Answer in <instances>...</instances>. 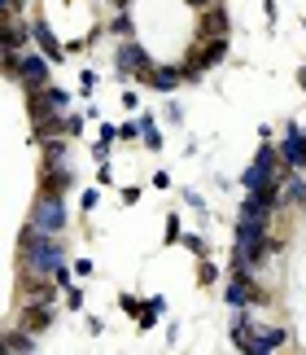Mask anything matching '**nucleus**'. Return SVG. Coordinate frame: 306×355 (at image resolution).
Instances as JSON below:
<instances>
[{"instance_id":"nucleus-10","label":"nucleus","mask_w":306,"mask_h":355,"mask_svg":"<svg viewBox=\"0 0 306 355\" xmlns=\"http://www.w3.org/2000/svg\"><path fill=\"white\" fill-rule=\"evenodd\" d=\"M53 324H57V307L53 303H22V316H18V329H26V334H48Z\"/></svg>"},{"instance_id":"nucleus-14","label":"nucleus","mask_w":306,"mask_h":355,"mask_svg":"<svg viewBox=\"0 0 306 355\" xmlns=\"http://www.w3.org/2000/svg\"><path fill=\"white\" fill-rule=\"evenodd\" d=\"M179 84H184V75H179V62H175V66H158V62H153L145 88H153V92H175Z\"/></svg>"},{"instance_id":"nucleus-4","label":"nucleus","mask_w":306,"mask_h":355,"mask_svg":"<svg viewBox=\"0 0 306 355\" xmlns=\"http://www.w3.org/2000/svg\"><path fill=\"white\" fill-rule=\"evenodd\" d=\"M13 84H22V92H39V88H48L53 84V62L44 58V53H31V49H22L18 53V79Z\"/></svg>"},{"instance_id":"nucleus-6","label":"nucleus","mask_w":306,"mask_h":355,"mask_svg":"<svg viewBox=\"0 0 306 355\" xmlns=\"http://www.w3.org/2000/svg\"><path fill=\"white\" fill-rule=\"evenodd\" d=\"M18 303H57V281L44 272L18 268Z\"/></svg>"},{"instance_id":"nucleus-25","label":"nucleus","mask_w":306,"mask_h":355,"mask_svg":"<svg viewBox=\"0 0 306 355\" xmlns=\"http://www.w3.org/2000/svg\"><path fill=\"white\" fill-rule=\"evenodd\" d=\"M118 141H141V123H118Z\"/></svg>"},{"instance_id":"nucleus-29","label":"nucleus","mask_w":306,"mask_h":355,"mask_svg":"<svg viewBox=\"0 0 306 355\" xmlns=\"http://www.w3.org/2000/svg\"><path fill=\"white\" fill-rule=\"evenodd\" d=\"M118 307H123V311H132V316H141V298H136V294H123V298H118Z\"/></svg>"},{"instance_id":"nucleus-17","label":"nucleus","mask_w":306,"mask_h":355,"mask_svg":"<svg viewBox=\"0 0 306 355\" xmlns=\"http://www.w3.org/2000/svg\"><path fill=\"white\" fill-rule=\"evenodd\" d=\"M5 351L9 355H31V351H39V338L26 334V329H13V334H5Z\"/></svg>"},{"instance_id":"nucleus-24","label":"nucleus","mask_w":306,"mask_h":355,"mask_svg":"<svg viewBox=\"0 0 306 355\" xmlns=\"http://www.w3.org/2000/svg\"><path fill=\"white\" fill-rule=\"evenodd\" d=\"M184 207H188V211H197V215H206V211H210V207H206V198L197 193V189H188V193H184Z\"/></svg>"},{"instance_id":"nucleus-16","label":"nucleus","mask_w":306,"mask_h":355,"mask_svg":"<svg viewBox=\"0 0 306 355\" xmlns=\"http://www.w3.org/2000/svg\"><path fill=\"white\" fill-rule=\"evenodd\" d=\"M136 123H141V145H145V149H153V154H158V149L166 145V136H162V128H158V119H153V114H141Z\"/></svg>"},{"instance_id":"nucleus-33","label":"nucleus","mask_w":306,"mask_h":355,"mask_svg":"<svg viewBox=\"0 0 306 355\" xmlns=\"http://www.w3.org/2000/svg\"><path fill=\"white\" fill-rule=\"evenodd\" d=\"M96 141H109V145H118V128H114V123H101V136H96Z\"/></svg>"},{"instance_id":"nucleus-34","label":"nucleus","mask_w":306,"mask_h":355,"mask_svg":"<svg viewBox=\"0 0 306 355\" xmlns=\"http://www.w3.org/2000/svg\"><path fill=\"white\" fill-rule=\"evenodd\" d=\"M71 268H75V277H83V281H88V277H92V259H75V263H71Z\"/></svg>"},{"instance_id":"nucleus-15","label":"nucleus","mask_w":306,"mask_h":355,"mask_svg":"<svg viewBox=\"0 0 306 355\" xmlns=\"http://www.w3.org/2000/svg\"><path fill=\"white\" fill-rule=\"evenodd\" d=\"M162 316H166V294H153V298H145V303H141V316H136V324H141V329H153Z\"/></svg>"},{"instance_id":"nucleus-18","label":"nucleus","mask_w":306,"mask_h":355,"mask_svg":"<svg viewBox=\"0 0 306 355\" xmlns=\"http://www.w3.org/2000/svg\"><path fill=\"white\" fill-rule=\"evenodd\" d=\"M114 40H136V18H132V9H114V18H109L105 26Z\"/></svg>"},{"instance_id":"nucleus-3","label":"nucleus","mask_w":306,"mask_h":355,"mask_svg":"<svg viewBox=\"0 0 306 355\" xmlns=\"http://www.w3.org/2000/svg\"><path fill=\"white\" fill-rule=\"evenodd\" d=\"M26 224H35L39 233H66V224H71L66 198H57V193H39L35 207H31V220H26Z\"/></svg>"},{"instance_id":"nucleus-30","label":"nucleus","mask_w":306,"mask_h":355,"mask_svg":"<svg viewBox=\"0 0 306 355\" xmlns=\"http://www.w3.org/2000/svg\"><path fill=\"white\" fill-rule=\"evenodd\" d=\"M166 123H175V128L184 123V110H179V101H166Z\"/></svg>"},{"instance_id":"nucleus-35","label":"nucleus","mask_w":306,"mask_h":355,"mask_svg":"<svg viewBox=\"0 0 306 355\" xmlns=\"http://www.w3.org/2000/svg\"><path fill=\"white\" fill-rule=\"evenodd\" d=\"M96 180L109 184V180H114V167H109V162H96Z\"/></svg>"},{"instance_id":"nucleus-40","label":"nucleus","mask_w":306,"mask_h":355,"mask_svg":"<svg viewBox=\"0 0 306 355\" xmlns=\"http://www.w3.org/2000/svg\"><path fill=\"white\" fill-rule=\"evenodd\" d=\"M26 5H31V0H13V9H18V13H22V9H26Z\"/></svg>"},{"instance_id":"nucleus-32","label":"nucleus","mask_w":306,"mask_h":355,"mask_svg":"<svg viewBox=\"0 0 306 355\" xmlns=\"http://www.w3.org/2000/svg\"><path fill=\"white\" fill-rule=\"evenodd\" d=\"M123 105H127V110H141V92H136V88H127V92H123Z\"/></svg>"},{"instance_id":"nucleus-26","label":"nucleus","mask_w":306,"mask_h":355,"mask_svg":"<svg viewBox=\"0 0 306 355\" xmlns=\"http://www.w3.org/2000/svg\"><path fill=\"white\" fill-rule=\"evenodd\" d=\"M66 307H71V311L83 307V290H79V285H66Z\"/></svg>"},{"instance_id":"nucleus-13","label":"nucleus","mask_w":306,"mask_h":355,"mask_svg":"<svg viewBox=\"0 0 306 355\" xmlns=\"http://www.w3.org/2000/svg\"><path fill=\"white\" fill-rule=\"evenodd\" d=\"M71 189H75V171H71V167H39V193L66 198Z\"/></svg>"},{"instance_id":"nucleus-21","label":"nucleus","mask_w":306,"mask_h":355,"mask_svg":"<svg viewBox=\"0 0 306 355\" xmlns=\"http://www.w3.org/2000/svg\"><path fill=\"white\" fill-rule=\"evenodd\" d=\"M179 245H184L188 254H197V259L210 254V245H206V237H201V233H179Z\"/></svg>"},{"instance_id":"nucleus-12","label":"nucleus","mask_w":306,"mask_h":355,"mask_svg":"<svg viewBox=\"0 0 306 355\" xmlns=\"http://www.w3.org/2000/svg\"><path fill=\"white\" fill-rule=\"evenodd\" d=\"M285 329L280 324H262V320H254V343H249V355H271V351H280L285 347Z\"/></svg>"},{"instance_id":"nucleus-38","label":"nucleus","mask_w":306,"mask_h":355,"mask_svg":"<svg viewBox=\"0 0 306 355\" xmlns=\"http://www.w3.org/2000/svg\"><path fill=\"white\" fill-rule=\"evenodd\" d=\"M109 9H132V0H109Z\"/></svg>"},{"instance_id":"nucleus-20","label":"nucleus","mask_w":306,"mask_h":355,"mask_svg":"<svg viewBox=\"0 0 306 355\" xmlns=\"http://www.w3.org/2000/svg\"><path fill=\"white\" fill-rule=\"evenodd\" d=\"M219 277H224V272H219V263H215L210 254H206L201 263H197V285H206V290H215V285H219Z\"/></svg>"},{"instance_id":"nucleus-22","label":"nucleus","mask_w":306,"mask_h":355,"mask_svg":"<svg viewBox=\"0 0 306 355\" xmlns=\"http://www.w3.org/2000/svg\"><path fill=\"white\" fill-rule=\"evenodd\" d=\"M79 132H83V114H75V110H66V114H62V136H66V141H75Z\"/></svg>"},{"instance_id":"nucleus-28","label":"nucleus","mask_w":306,"mask_h":355,"mask_svg":"<svg viewBox=\"0 0 306 355\" xmlns=\"http://www.w3.org/2000/svg\"><path fill=\"white\" fill-rule=\"evenodd\" d=\"M92 88H96V75L92 71H79V92H83V97H92Z\"/></svg>"},{"instance_id":"nucleus-41","label":"nucleus","mask_w":306,"mask_h":355,"mask_svg":"<svg viewBox=\"0 0 306 355\" xmlns=\"http://www.w3.org/2000/svg\"><path fill=\"white\" fill-rule=\"evenodd\" d=\"M0 9H13V0H0Z\"/></svg>"},{"instance_id":"nucleus-36","label":"nucleus","mask_w":306,"mask_h":355,"mask_svg":"<svg viewBox=\"0 0 306 355\" xmlns=\"http://www.w3.org/2000/svg\"><path fill=\"white\" fill-rule=\"evenodd\" d=\"M123 202H127V207H136V202H141V189L127 184V189H123Z\"/></svg>"},{"instance_id":"nucleus-31","label":"nucleus","mask_w":306,"mask_h":355,"mask_svg":"<svg viewBox=\"0 0 306 355\" xmlns=\"http://www.w3.org/2000/svg\"><path fill=\"white\" fill-rule=\"evenodd\" d=\"M109 149H114L109 141H96V145H92V158H96V162H109Z\"/></svg>"},{"instance_id":"nucleus-2","label":"nucleus","mask_w":306,"mask_h":355,"mask_svg":"<svg viewBox=\"0 0 306 355\" xmlns=\"http://www.w3.org/2000/svg\"><path fill=\"white\" fill-rule=\"evenodd\" d=\"M149 71H153V58H149V49L145 44H136V40H118L114 44V79L118 84H149Z\"/></svg>"},{"instance_id":"nucleus-19","label":"nucleus","mask_w":306,"mask_h":355,"mask_svg":"<svg viewBox=\"0 0 306 355\" xmlns=\"http://www.w3.org/2000/svg\"><path fill=\"white\" fill-rule=\"evenodd\" d=\"M39 92H44V101L53 105V114H66V110H71V92H66V88L48 84V88H39Z\"/></svg>"},{"instance_id":"nucleus-9","label":"nucleus","mask_w":306,"mask_h":355,"mask_svg":"<svg viewBox=\"0 0 306 355\" xmlns=\"http://www.w3.org/2000/svg\"><path fill=\"white\" fill-rule=\"evenodd\" d=\"M31 44L44 53L53 66H62V62H66V44L57 40V31H53V22H48V18H31Z\"/></svg>"},{"instance_id":"nucleus-37","label":"nucleus","mask_w":306,"mask_h":355,"mask_svg":"<svg viewBox=\"0 0 306 355\" xmlns=\"http://www.w3.org/2000/svg\"><path fill=\"white\" fill-rule=\"evenodd\" d=\"M188 9H210V5H219V0H184Z\"/></svg>"},{"instance_id":"nucleus-42","label":"nucleus","mask_w":306,"mask_h":355,"mask_svg":"<svg viewBox=\"0 0 306 355\" xmlns=\"http://www.w3.org/2000/svg\"><path fill=\"white\" fill-rule=\"evenodd\" d=\"M0 355H9V351H5V338H0Z\"/></svg>"},{"instance_id":"nucleus-27","label":"nucleus","mask_w":306,"mask_h":355,"mask_svg":"<svg viewBox=\"0 0 306 355\" xmlns=\"http://www.w3.org/2000/svg\"><path fill=\"white\" fill-rule=\"evenodd\" d=\"M83 211H96V207H101V189H83Z\"/></svg>"},{"instance_id":"nucleus-23","label":"nucleus","mask_w":306,"mask_h":355,"mask_svg":"<svg viewBox=\"0 0 306 355\" xmlns=\"http://www.w3.org/2000/svg\"><path fill=\"white\" fill-rule=\"evenodd\" d=\"M179 233H184V224H179V211H171V215H166V228H162L166 245H179Z\"/></svg>"},{"instance_id":"nucleus-5","label":"nucleus","mask_w":306,"mask_h":355,"mask_svg":"<svg viewBox=\"0 0 306 355\" xmlns=\"http://www.w3.org/2000/svg\"><path fill=\"white\" fill-rule=\"evenodd\" d=\"M271 202H276V215L280 211H302L306 207V180H302V171H280L276 175V184H271Z\"/></svg>"},{"instance_id":"nucleus-39","label":"nucleus","mask_w":306,"mask_h":355,"mask_svg":"<svg viewBox=\"0 0 306 355\" xmlns=\"http://www.w3.org/2000/svg\"><path fill=\"white\" fill-rule=\"evenodd\" d=\"M298 84H302V92H306V66H298Z\"/></svg>"},{"instance_id":"nucleus-8","label":"nucleus","mask_w":306,"mask_h":355,"mask_svg":"<svg viewBox=\"0 0 306 355\" xmlns=\"http://www.w3.org/2000/svg\"><path fill=\"white\" fill-rule=\"evenodd\" d=\"M271 215H276V202L267 189H258V193H245V202L236 207V224H267L271 228Z\"/></svg>"},{"instance_id":"nucleus-1","label":"nucleus","mask_w":306,"mask_h":355,"mask_svg":"<svg viewBox=\"0 0 306 355\" xmlns=\"http://www.w3.org/2000/svg\"><path fill=\"white\" fill-rule=\"evenodd\" d=\"M62 263H66V241H62V233H39L35 224H26L22 237H18V268H31V272L53 277Z\"/></svg>"},{"instance_id":"nucleus-11","label":"nucleus","mask_w":306,"mask_h":355,"mask_svg":"<svg viewBox=\"0 0 306 355\" xmlns=\"http://www.w3.org/2000/svg\"><path fill=\"white\" fill-rule=\"evenodd\" d=\"M197 40H210V35H228V9H224V0L210 9H197V31H192Z\"/></svg>"},{"instance_id":"nucleus-7","label":"nucleus","mask_w":306,"mask_h":355,"mask_svg":"<svg viewBox=\"0 0 306 355\" xmlns=\"http://www.w3.org/2000/svg\"><path fill=\"white\" fill-rule=\"evenodd\" d=\"M276 154H280V162H285L289 171H306V132L298 128V123H289V128H285Z\"/></svg>"}]
</instances>
